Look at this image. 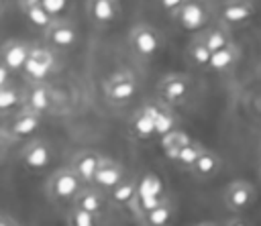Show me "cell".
<instances>
[{
  "instance_id": "34",
  "label": "cell",
  "mask_w": 261,
  "mask_h": 226,
  "mask_svg": "<svg viewBox=\"0 0 261 226\" xmlns=\"http://www.w3.org/2000/svg\"><path fill=\"white\" fill-rule=\"evenodd\" d=\"M33 4H43V0H18V8L20 10H24V8L33 6Z\"/></svg>"
},
{
  "instance_id": "13",
  "label": "cell",
  "mask_w": 261,
  "mask_h": 226,
  "mask_svg": "<svg viewBox=\"0 0 261 226\" xmlns=\"http://www.w3.org/2000/svg\"><path fill=\"white\" fill-rule=\"evenodd\" d=\"M86 12L94 24L108 26L116 22L120 16V2L118 0H86Z\"/></svg>"
},
{
  "instance_id": "35",
  "label": "cell",
  "mask_w": 261,
  "mask_h": 226,
  "mask_svg": "<svg viewBox=\"0 0 261 226\" xmlns=\"http://www.w3.org/2000/svg\"><path fill=\"white\" fill-rule=\"evenodd\" d=\"M196 226H218V224H214V222H200V224H196Z\"/></svg>"
},
{
  "instance_id": "22",
  "label": "cell",
  "mask_w": 261,
  "mask_h": 226,
  "mask_svg": "<svg viewBox=\"0 0 261 226\" xmlns=\"http://www.w3.org/2000/svg\"><path fill=\"white\" fill-rule=\"evenodd\" d=\"M239 59H241V49L232 41L230 45H226V47H222V49H218V51L212 53L208 69L214 71V73H226V71L234 69V65L239 63Z\"/></svg>"
},
{
  "instance_id": "30",
  "label": "cell",
  "mask_w": 261,
  "mask_h": 226,
  "mask_svg": "<svg viewBox=\"0 0 261 226\" xmlns=\"http://www.w3.org/2000/svg\"><path fill=\"white\" fill-rule=\"evenodd\" d=\"M65 222L67 226H98V216L77 206H71L69 212L65 214Z\"/></svg>"
},
{
  "instance_id": "23",
  "label": "cell",
  "mask_w": 261,
  "mask_h": 226,
  "mask_svg": "<svg viewBox=\"0 0 261 226\" xmlns=\"http://www.w3.org/2000/svg\"><path fill=\"white\" fill-rule=\"evenodd\" d=\"M200 37L204 39V43L208 45V49L212 53L232 43V31H230V26L224 24V22H220V20L216 24H210L204 31H200Z\"/></svg>"
},
{
  "instance_id": "4",
  "label": "cell",
  "mask_w": 261,
  "mask_h": 226,
  "mask_svg": "<svg viewBox=\"0 0 261 226\" xmlns=\"http://www.w3.org/2000/svg\"><path fill=\"white\" fill-rule=\"evenodd\" d=\"M104 90V98L110 104H126L128 100H133L139 92V79L133 71L128 69H118L114 71L102 86Z\"/></svg>"
},
{
  "instance_id": "36",
  "label": "cell",
  "mask_w": 261,
  "mask_h": 226,
  "mask_svg": "<svg viewBox=\"0 0 261 226\" xmlns=\"http://www.w3.org/2000/svg\"><path fill=\"white\" fill-rule=\"evenodd\" d=\"M259 177H261V167H259Z\"/></svg>"
},
{
  "instance_id": "2",
  "label": "cell",
  "mask_w": 261,
  "mask_h": 226,
  "mask_svg": "<svg viewBox=\"0 0 261 226\" xmlns=\"http://www.w3.org/2000/svg\"><path fill=\"white\" fill-rule=\"evenodd\" d=\"M128 45H130V49H133V53L137 57H141V59H153L165 47V39H163V35L153 24L137 22L128 31Z\"/></svg>"
},
{
  "instance_id": "18",
  "label": "cell",
  "mask_w": 261,
  "mask_h": 226,
  "mask_svg": "<svg viewBox=\"0 0 261 226\" xmlns=\"http://www.w3.org/2000/svg\"><path fill=\"white\" fill-rule=\"evenodd\" d=\"M53 104V92L47 81H31L27 88V106L35 112L45 114Z\"/></svg>"
},
{
  "instance_id": "5",
  "label": "cell",
  "mask_w": 261,
  "mask_h": 226,
  "mask_svg": "<svg viewBox=\"0 0 261 226\" xmlns=\"http://www.w3.org/2000/svg\"><path fill=\"white\" fill-rule=\"evenodd\" d=\"M222 200H224V206L232 214H245V212H249L255 206V202H257V189H255V185L251 181L232 179L224 187Z\"/></svg>"
},
{
  "instance_id": "3",
  "label": "cell",
  "mask_w": 261,
  "mask_h": 226,
  "mask_svg": "<svg viewBox=\"0 0 261 226\" xmlns=\"http://www.w3.org/2000/svg\"><path fill=\"white\" fill-rule=\"evenodd\" d=\"M57 69V53L49 45H33L31 55L22 67L24 79L31 81H47V77Z\"/></svg>"
},
{
  "instance_id": "25",
  "label": "cell",
  "mask_w": 261,
  "mask_h": 226,
  "mask_svg": "<svg viewBox=\"0 0 261 226\" xmlns=\"http://www.w3.org/2000/svg\"><path fill=\"white\" fill-rule=\"evenodd\" d=\"M145 110H147V114L155 120V126H157V134H167L169 130H173V124H175V120H173V114H171V110H169V104H165V102H147L145 106H143Z\"/></svg>"
},
{
  "instance_id": "15",
  "label": "cell",
  "mask_w": 261,
  "mask_h": 226,
  "mask_svg": "<svg viewBox=\"0 0 261 226\" xmlns=\"http://www.w3.org/2000/svg\"><path fill=\"white\" fill-rule=\"evenodd\" d=\"M31 49H33V45H29L27 41L10 39V41H6V43L2 45V51H0L2 63H4L12 73L22 71V67H24L29 55H31Z\"/></svg>"
},
{
  "instance_id": "19",
  "label": "cell",
  "mask_w": 261,
  "mask_h": 226,
  "mask_svg": "<svg viewBox=\"0 0 261 226\" xmlns=\"http://www.w3.org/2000/svg\"><path fill=\"white\" fill-rule=\"evenodd\" d=\"M173 214H175V206L169 197H163L159 200V204H155L151 210L143 212L139 216L141 224L143 226H169L171 220H173Z\"/></svg>"
},
{
  "instance_id": "37",
  "label": "cell",
  "mask_w": 261,
  "mask_h": 226,
  "mask_svg": "<svg viewBox=\"0 0 261 226\" xmlns=\"http://www.w3.org/2000/svg\"><path fill=\"white\" fill-rule=\"evenodd\" d=\"M259 145H261V143H259Z\"/></svg>"
},
{
  "instance_id": "26",
  "label": "cell",
  "mask_w": 261,
  "mask_h": 226,
  "mask_svg": "<svg viewBox=\"0 0 261 226\" xmlns=\"http://www.w3.org/2000/svg\"><path fill=\"white\" fill-rule=\"evenodd\" d=\"M130 132L137 136V138H149L153 134H157V126H155V120L147 114L145 108L137 110L130 118Z\"/></svg>"
},
{
  "instance_id": "21",
  "label": "cell",
  "mask_w": 261,
  "mask_h": 226,
  "mask_svg": "<svg viewBox=\"0 0 261 226\" xmlns=\"http://www.w3.org/2000/svg\"><path fill=\"white\" fill-rule=\"evenodd\" d=\"M71 206H77V208H82V210H88V212L100 216V214L104 212L106 197H104V193H102L100 187H96L94 183H88V185H84L82 191L75 195V200H73Z\"/></svg>"
},
{
  "instance_id": "17",
  "label": "cell",
  "mask_w": 261,
  "mask_h": 226,
  "mask_svg": "<svg viewBox=\"0 0 261 226\" xmlns=\"http://www.w3.org/2000/svg\"><path fill=\"white\" fill-rule=\"evenodd\" d=\"M220 169H222V159H220V155L214 153V151H210V149H204V151L200 153V157L196 159L194 167L190 169V173H192L196 179L206 181V179L216 177V175L220 173Z\"/></svg>"
},
{
  "instance_id": "31",
  "label": "cell",
  "mask_w": 261,
  "mask_h": 226,
  "mask_svg": "<svg viewBox=\"0 0 261 226\" xmlns=\"http://www.w3.org/2000/svg\"><path fill=\"white\" fill-rule=\"evenodd\" d=\"M157 2H159V6H161L165 12L173 14V12H175V10H177L186 0H157Z\"/></svg>"
},
{
  "instance_id": "11",
  "label": "cell",
  "mask_w": 261,
  "mask_h": 226,
  "mask_svg": "<svg viewBox=\"0 0 261 226\" xmlns=\"http://www.w3.org/2000/svg\"><path fill=\"white\" fill-rule=\"evenodd\" d=\"M255 16V4L251 0H222L218 4V20L232 26H243Z\"/></svg>"
},
{
  "instance_id": "1",
  "label": "cell",
  "mask_w": 261,
  "mask_h": 226,
  "mask_svg": "<svg viewBox=\"0 0 261 226\" xmlns=\"http://www.w3.org/2000/svg\"><path fill=\"white\" fill-rule=\"evenodd\" d=\"M84 185L88 183H84V179L67 165V167L55 169L49 175L45 183V193L53 204H73L75 195L82 191Z\"/></svg>"
},
{
  "instance_id": "28",
  "label": "cell",
  "mask_w": 261,
  "mask_h": 226,
  "mask_svg": "<svg viewBox=\"0 0 261 226\" xmlns=\"http://www.w3.org/2000/svg\"><path fill=\"white\" fill-rule=\"evenodd\" d=\"M22 12H24L27 20H29L35 29H39V31H45V29L51 24V20L55 18V16L49 14V10H47L43 4H33V6L24 8Z\"/></svg>"
},
{
  "instance_id": "7",
  "label": "cell",
  "mask_w": 261,
  "mask_h": 226,
  "mask_svg": "<svg viewBox=\"0 0 261 226\" xmlns=\"http://www.w3.org/2000/svg\"><path fill=\"white\" fill-rule=\"evenodd\" d=\"M171 16L181 29L198 33L210 22V6L204 0H186Z\"/></svg>"
},
{
  "instance_id": "10",
  "label": "cell",
  "mask_w": 261,
  "mask_h": 226,
  "mask_svg": "<svg viewBox=\"0 0 261 226\" xmlns=\"http://www.w3.org/2000/svg\"><path fill=\"white\" fill-rule=\"evenodd\" d=\"M45 45L53 47L55 51H67L77 41V29L67 18H53L51 24L43 31Z\"/></svg>"
},
{
  "instance_id": "27",
  "label": "cell",
  "mask_w": 261,
  "mask_h": 226,
  "mask_svg": "<svg viewBox=\"0 0 261 226\" xmlns=\"http://www.w3.org/2000/svg\"><path fill=\"white\" fill-rule=\"evenodd\" d=\"M206 147H202L200 143H196V140H190L188 145H184L179 151H175L169 159L171 161H175L181 169H186V171H190L192 167H194V163H196V159L200 157V153L204 151Z\"/></svg>"
},
{
  "instance_id": "8",
  "label": "cell",
  "mask_w": 261,
  "mask_h": 226,
  "mask_svg": "<svg viewBox=\"0 0 261 226\" xmlns=\"http://www.w3.org/2000/svg\"><path fill=\"white\" fill-rule=\"evenodd\" d=\"M43 124V114L31 110L29 106L20 108L18 112H14L12 116L4 118V134H10L12 138H24L35 134Z\"/></svg>"
},
{
  "instance_id": "29",
  "label": "cell",
  "mask_w": 261,
  "mask_h": 226,
  "mask_svg": "<svg viewBox=\"0 0 261 226\" xmlns=\"http://www.w3.org/2000/svg\"><path fill=\"white\" fill-rule=\"evenodd\" d=\"M192 138L188 136V132H184V130H169L167 134H163L161 136V147H163V151H165V155L167 157H171L175 151H179L184 145H188Z\"/></svg>"
},
{
  "instance_id": "6",
  "label": "cell",
  "mask_w": 261,
  "mask_h": 226,
  "mask_svg": "<svg viewBox=\"0 0 261 226\" xmlns=\"http://www.w3.org/2000/svg\"><path fill=\"white\" fill-rule=\"evenodd\" d=\"M192 94V79L186 73H167L157 83V96L169 106L184 104Z\"/></svg>"
},
{
  "instance_id": "14",
  "label": "cell",
  "mask_w": 261,
  "mask_h": 226,
  "mask_svg": "<svg viewBox=\"0 0 261 226\" xmlns=\"http://www.w3.org/2000/svg\"><path fill=\"white\" fill-rule=\"evenodd\" d=\"M124 179V165L120 161H114L110 157H104L96 177H94V185L100 187L102 191H112L120 181Z\"/></svg>"
},
{
  "instance_id": "24",
  "label": "cell",
  "mask_w": 261,
  "mask_h": 226,
  "mask_svg": "<svg viewBox=\"0 0 261 226\" xmlns=\"http://www.w3.org/2000/svg\"><path fill=\"white\" fill-rule=\"evenodd\" d=\"M210 57H212V51L208 49V45L204 43V39L200 37V33H196V35L190 39L188 47H186V61H188L192 67L208 69Z\"/></svg>"
},
{
  "instance_id": "33",
  "label": "cell",
  "mask_w": 261,
  "mask_h": 226,
  "mask_svg": "<svg viewBox=\"0 0 261 226\" xmlns=\"http://www.w3.org/2000/svg\"><path fill=\"white\" fill-rule=\"evenodd\" d=\"M0 226H20V222L12 216V214H8V212H4L2 216H0Z\"/></svg>"
},
{
  "instance_id": "9",
  "label": "cell",
  "mask_w": 261,
  "mask_h": 226,
  "mask_svg": "<svg viewBox=\"0 0 261 226\" xmlns=\"http://www.w3.org/2000/svg\"><path fill=\"white\" fill-rule=\"evenodd\" d=\"M20 165L31 173H41L49 167L53 159V149L45 138H33L20 151Z\"/></svg>"
},
{
  "instance_id": "32",
  "label": "cell",
  "mask_w": 261,
  "mask_h": 226,
  "mask_svg": "<svg viewBox=\"0 0 261 226\" xmlns=\"http://www.w3.org/2000/svg\"><path fill=\"white\" fill-rule=\"evenodd\" d=\"M222 226H253V224L247 218H243L241 214H237V216H230Z\"/></svg>"
},
{
  "instance_id": "12",
  "label": "cell",
  "mask_w": 261,
  "mask_h": 226,
  "mask_svg": "<svg viewBox=\"0 0 261 226\" xmlns=\"http://www.w3.org/2000/svg\"><path fill=\"white\" fill-rule=\"evenodd\" d=\"M104 155L96 149H82L77 153H73L71 161H69V167L84 179V183H94V177H96V171L102 163Z\"/></svg>"
},
{
  "instance_id": "20",
  "label": "cell",
  "mask_w": 261,
  "mask_h": 226,
  "mask_svg": "<svg viewBox=\"0 0 261 226\" xmlns=\"http://www.w3.org/2000/svg\"><path fill=\"white\" fill-rule=\"evenodd\" d=\"M139 200V183L133 177H124L112 191H108V202L114 208H130Z\"/></svg>"
},
{
  "instance_id": "16",
  "label": "cell",
  "mask_w": 261,
  "mask_h": 226,
  "mask_svg": "<svg viewBox=\"0 0 261 226\" xmlns=\"http://www.w3.org/2000/svg\"><path fill=\"white\" fill-rule=\"evenodd\" d=\"M27 106V90L18 88L16 83L0 86V114L2 118H8L10 112H18Z\"/></svg>"
}]
</instances>
